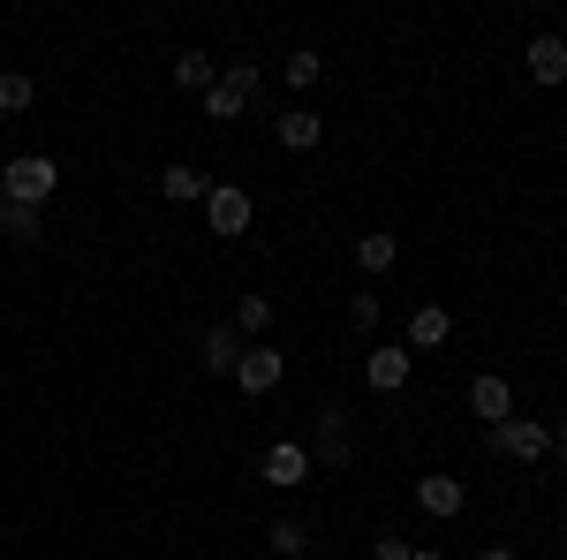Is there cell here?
Returning a JSON list of instances; mask_svg holds the SVG:
<instances>
[{"instance_id":"cell-15","label":"cell","mask_w":567,"mask_h":560,"mask_svg":"<svg viewBox=\"0 0 567 560\" xmlns=\"http://www.w3.org/2000/svg\"><path fill=\"white\" fill-rule=\"evenodd\" d=\"M243 334H235V326H227V318H219L213 334H205V364H213V371H235V364H243Z\"/></svg>"},{"instance_id":"cell-6","label":"cell","mask_w":567,"mask_h":560,"mask_svg":"<svg viewBox=\"0 0 567 560\" xmlns=\"http://www.w3.org/2000/svg\"><path fill=\"white\" fill-rule=\"evenodd\" d=\"M409 371H416V356H409V348H401V342H386V348H371V356H363V379H371V387H379V394L409 387Z\"/></svg>"},{"instance_id":"cell-8","label":"cell","mask_w":567,"mask_h":560,"mask_svg":"<svg viewBox=\"0 0 567 560\" xmlns=\"http://www.w3.org/2000/svg\"><path fill=\"white\" fill-rule=\"evenodd\" d=\"M258 477H265V485H303V477H310V455L296 447V439H272V447L258 455Z\"/></svg>"},{"instance_id":"cell-24","label":"cell","mask_w":567,"mask_h":560,"mask_svg":"<svg viewBox=\"0 0 567 560\" xmlns=\"http://www.w3.org/2000/svg\"><path fill=\"white\" fill-rule=\"evenodd\" d=\"M409 553H416L409 538H379V546H371V560H409Z\"/></svg>"},{"instance_id":"cell-25","label":"cell","mask_w":567,"mask_h":560,"mask_svg":"<svg viewBox=\"0 0 567 560\" xmlns=\"http://www.w3.org/2000/svg\"><path fill=\"white\" fill-rule=\"evenodd\" d=\"M477 560H515V553H507V546H484V553Z\"/></svg>"},{"instance_id":"cell-17","label":"cell","mask_w":567,"mask_h":560,"mask_svg":"<svg viewBox=\"0 0 567 560\" xmlns=\"http://www.w3.org/2000/svg\"><path fill=\"white\" fill-rule=\"evenodd\" d=\"M243 342H265V326H272V296H243L235 303V318H227Z\"/></svg>"},{"instance_id":"cell-9","label":"cell","mask_w":567,"mask_h":560,"mask_svg":"<svg viewBox=\"0 0 567 560\" xmlns=\"http://www.w3.org/2000/svg\"><path fill=\"white\" fill-rule=\"evenodd\" d=\"M416 508H424V516H439V522H454V516H462V477L432 470L424 485H416Z\"/></svg>"},{"instance_id":"cell-19","label":"cell","mask_w":567,"mask_h":560,"mask_svg":"<svg viewBox=\"0 0 567 560\" xmlns=\"http://www.w3.org/2000/svg\"><path fill=\"white\" fill-rule=\"evenodd\" d=\"M393 258H401L393 235H363V243H355V265H363V273H393Z\"/></svg>"},{"instance_id":"cell-23","label":"cell","mask_w":567,"mask_h":560,"mask_svg":"<svg viewBox=\"0 0 567 560\" xmlns=\"http://www.w3.org/2000/svg\"><path fill=\"white\" fill-rule=\"evenodd\" d=\"M280 77H288L296 91H303V84H318V53H310V45H296V53L280 61Z\"/></svg>"},{"instance_id":"cell-10","label":"cell","mask_w":567,"mask_h":560,"mask_svg":"<svg viewBox=\"0 0 567 560\" xmlns=\"http://www.w3.org/2000/svg\"><path fill=\"white\" fill-rule=\"evenodd\" d=\"M446 334H454V318H446L439 303H416V310H409V356H416V348H439Z\"/></svg>"},{"instance_id":"cell-12","label":"cell","mask_w":567,"mask_h":560,"mask_svg":"<svg viewBox=\"0 0 567 560\" xmlns=\"http://www.w3.org/2000/svg\"><path fill=\"white\" fill-rule=\"evenodd\" d=\"M470 409H477L484 425H499V417H515V387L507 379H477L470 387Z\"/></svg>"},{"instance_id":"cell-22","label":"cell","mask_w":567,"mask_h":560,"mask_svg":"<svg viewBox=\"0 0 567 560\" xmlns=\"http://www.w3.org/2000/svg\"><path fill=\"white\" fill-rule=\"evenodd\" d=\"M31 99H39V91H31V77H16V69L0 77V114H23Z\"/></svg>"},{"instance_id":"cell-20","label":"cell","mask_w":567,"mask_h":560,"mask_svg":"<svg viewBox=\"0 0 567 560\" xmlns=\"http://www.w3.org/2000/svg\"><path fill=\"white\" fill-rule=\"evenodd\" d=\"M272 553H280V560H303L310 553V530H303V522H272Z\"/></svg>"},{"instance_id":"cell-3","label":"cell","mask_w":567,"mask_h":560,"mask_svg":"<svg viewBox=\"0 0 567 560\" xmlns=\"http://www.w3.org/2000/svg\"><path fill=\"white\" fill-rule=\"evenodd\" d=\"M484 439H492V455H515V462H545V455L560 447V431H553V425H529V417H499Z\"/></svg>"},{"instance_id":"cell-11","label":"cell","mask_w":567,"mask_h":560,"mask_svg":"<svg viewBox=\"0 0 567 560\" xmlns=\"http://www.w3.org/2000/svg\"><path fill=\"white\" fill-rule=\"evenodd\" d=\"M205 190H213V174H197V167H159V197H175V205H205Z\"/></svg>"},{"instance_id":"cell-1","label":"cell","mask_w":567,"mask_h":560,"mask_svg":"<svg viewBox=\"0 0 567 560\" xmlns=\"http://www.w3.org/2000/svg\"><path fill=\"white\" fill-rule=\"evenodd\" d=\"M61 190V167L45 160V152H23V160H8L0 167V205H23V213H45V197Z\"/></svg>"},{"instance_id":"cell-16","label":"cell","mask_w":567,"mask_h":560,"mask_svg":"<svg viewBox=\"0 0 567 560\" xmlns=\"http://www.w3.org/2000/svg\"><path fill=\"white\" fill-rule=\"evenodd\" d=\"M0 243H16V251H31V243H45L39 213H23V205H0Z\"/></svg>"},{"instance_id":"cell-13","label":"cell","mask_w":567,"mask_h":560,"mask_svg":"<svg viewBox=\"0 0 567 560\" xmlns=\"http://www.w3.org/2000/svg\"><path fill=\"white\" fill-rule=\"evenodd\" d=\"M318 136H326V122H318L310 106H288V114H280V144H288V152H318Z\"/></svg>"},{"instance_id":"cell-14","label":"cell","mask_w":567,"mask_h":560,"mask_svg":"<svg viewBox=\"0 0 567 560\" xmlns=\"http://www.w3.org/2000/svg\"><path fill=\"white\" fill-rule=\"evenodd\" d=\"M529 77H537V84H560V77H567V45L553 39V31L529 39Z\"/></svg>"},{"instance_id":"cell-7","label":"cell","mask_w":567,"mask_h":560,"mask_svg":"<svg viewBox=\"0 0 567 560\" xmlns=\"http://www.w3.org/2000/svg\"><path fill=\"white\" fill-rule=\"evenodd\" d=\"M303 455H310V470H318V462H326V470H341V462H349V417H341V409H326V417H318V439H310Z\"/></svg>"},{"instance_id":"cell-21","label":"cell","mask_w":567,"mask_h":560,"mask_svg":"<svg viewBox=\"0 0 567 560\" xmlns=\"http://www.w3.org/2000/svg\"><path fill=\"white\" fill-rule=\"evenodd\" d=\"M379 318H386V303L371 296V288H355V296H349V326H355V334H371Z\"/></svg>"},{"instance_id":"cell-5","label":"cell","mask_w":567,"mask_h":560,"mask_svg":"<svg viewBox=\"0 0 567 560\" xmlns=\"http://www.w3.org/2000/svg\"><path fill=\"white\" fill-rule=\"evenodd\" d=\"M280 371H288V364H280V348H272V342H250V348H243V364H235L227 379H235L243 394H272V387H280Z\"/></svg>"},{"instance_id":"cell-18","label":"cell","mask_w":567,"mask_h":560,"mask_svg":"<svg viewBox=\"0 0 567 560\" xmlns=\"http://www.w3.org/2000/svg\"><path fill=\"white\" fill-rule=\"evenodd\" d=\"M175 84L205 99V84H213V53H197V45H189V53H175Z\"/></svg>"},{"instance_id":"cell-2","label":"cell","mask_w":567,"mask_h":560,"mask_svg":"<svg viewBox=\"0 0 567 560\" xmlns=\"http://www.w3.org/2000/svg\"><path fill=\"white\" fill-rule=\"evenodd\" d=\"M250 99H258V69H250V61H227V69H213V84H205V114H213V122H235Z\"/></svg>"},{"instance_id":"cell-26","label":"cell","mask_w":567,"mask_h":560,"mask_svg":"<svg viewBox=\"0 0 567 560\" xmlns=\"http://www.w3.org/2000/svg\"><path fill=\"white\" fill-rule=\"evenodd\" d=\"M409 560H446V553H424V546H416V553H409Z\"/></svg>"},{"instance_id":"cell-4","label":"cell","mask_w":567,"mask_h":560,"mask_svg":"<svg viewBox=\"0 0 567 560\" xmlns=\"http://www.w3.org/2000/svg\"><path fill=\"white\" fill-rule=\"evenodd\" d=\"M205 220H213V235H227V243H235V235L250 227V190L213 182V190H205Z\"/></svg>"}]
</instances>
